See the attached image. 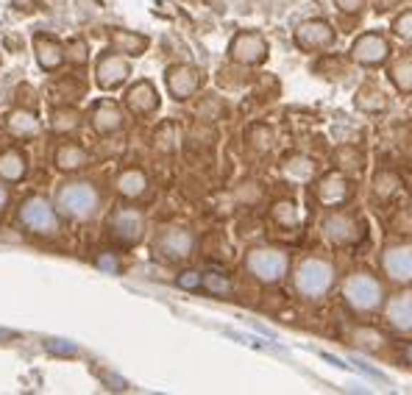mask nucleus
Returning a JSON list of instances; mask_svg holds the SVG:
<instances>
[{"label":"nucleus","mask_w":412,"mask_h":395,"mask_svg":"<svg viewBox=\"0 0 412 395\" xmlns=\"http://www.w3.org/2000/svg\"><path fill=\"white\" fill-rule=\"evenodd\" d=\"M331 284H334V267L326 259H318V256L304 259L295 270V289L304 298H312V301L321 298L331 289Z\"/></svg>","instance_id":"f257e3e1"},{"label":"nucleus","mask_w":412,"mask_h":395,"mask_svg":"<svg viewBox=\"0 0 412 395\" xmlns=\"http://www.w3.org/2000/svg\"><path fill=\"white\" fill-rule=\"evenodd\" d=\"M343 298L356 312H376L382 307V284L371 273H354L343 284Z\"/></svg>","instance_id":"f03ea898"},{"label":"nucleus","mask_w":412,"mask_h":395,"mask_svg":"<svg viewBox=\"0 0 412 395\" xmlns=\"http://www.w3.org/2000/svg\"><path fill=\"white\" fill-rule=\"evenodd\" d=\"M245 267L254 279L265 284H276L282 282L290 270V256L279 248H254L248 259H245Z\"/></svg>","instance_id":"7ed1b4c3"},{"label":"nucleus","mask_w":412,"mask_h":395,"mask_svg":"<svg viewBox=\"0 0 412 395\" xmlns=\"http://www.w3.org/2000/svg\"><path fill=\"white\" fill-rule=\"evenodd\" d=\"M59 206L70 217H89L98 209V193L89 184H67L59 193Z\"/></svg>","instance_id":"20e7f679"},{"label":"nucleus","mask_w":412,"mask_h":395,"mask_svg":"<svg viewBox=\"0 0 412 395\" xmlns=\"http://www.w3.org/2000/svg\"><path fill=\"white\" fill-rule=\"evenodd\" d=\"M334 29H331V23H326V20H304L298 29H295V45L301 48V51H309V53H315V51H324V48H331L334 45Z\"/></svg>","instance_id":"39448f33"},{"label":"nucleus","mask_w":412,"mask_h":395,"mask_svg":"<svg viewBox=\"0 0 412 395\" xmlns=\"http://www.w3.org/2000/svg\"><path fill=\"white\" fill-rule=\"evenodd\" d=\"M229 56L240 61V64H262L267 58V42L265 36L254 34V31H242L237 34L232 48H229Z\"/></svg>","instance_id":"423d86ee"},{"label":"nucleus","mask_w":412,"mask_h":395,"mask_svg":"<svg viewBox=\"0 0 412 395\" xmlns=\"http://www.w3.org/2000/svg\"><path fill=\"white\" fill-rule=\"evenodd\" d=\"M384 276L396 284L412 282V245H393L382 256Z\"/></svg>","instance_id":"0eeeda50"},{"label":"nucleus","mask_w":412,"mask_h":395,"mask_svg":"<svg viewBox=\"0 0 412 395\" xmlns=\"http://www.w3.org/2000/svg\"><path fill=\"white\" fill-rule=\"evenodd\" d=\"M351 56L354 61H359L365 67H376V64H382L384 58L390 56V42L384 39L382 34H365V36H359L354 42Z\"/></svg>","instance_id":"6e6552de"},{"label":"nucleus","mask_w":412,"mask_h":395,"mask_svg":"<svg viewBox=\"0 0 412 395\" xmlns=\"http://www.w3.org/2000/svg\"><path fill=\"white\" fill-rule=\"evenodd\" d=\"M23 223L31 231L51 234L56 228V215H53V209H51V203L45 198H31L29 203L23 206Z\"/></svg>","instance_id":"1a4fd4ad"},{"label":"nucleus","mask_w":412,"mask_h":395,"mask_svg":"<svg viewBox=\"0 0 412 395\" xmlns=\"http://www.w3.org/2000/svg\"><path fill=\"white\" fill-rule=\"evenodd\" d=\"M324 234L326 240H331L334 245H351L359 240V226L356 220L343 215V212H334L324 220Z\"/></svg>","instance_id":"9d476101"},{"label":"nucleus","mask_w":412,"mask_h":395,"mask_svg":"<svg viewBox=\"0 0 412 395\" xmlns=\"http://www.w3.org/2000/svg\"><path fill=\"white\" fill-rule=\"evenodd\" d=\"M315 195H318V200L324 206H340V203H346V198L351 195V184H349L346 175L329 173V175L321 178V184L315 187Z\"/></svg>","instance_id":"9b49d317"},{"label":"nucleus","mask_w":412,"mask_h":395,"mask_svg":"<svg viewBox=\"0 0 412 395\" xmlns=\"http://www.w3.org/2000/svg\"><path fill=\"white\" fill-rule=\"evenodd\" d=\"M168 86H170V92L176 95L178 101H184V98H190V95L201 86V73H198L195 67H187V64L170 67V73H168Z\"/></svg>","instance_id":"f8f14e48"},{"label":"nucleus","mask_w":412,"mask_h":395,"mask_svg":"<svg viewBox=\"0 0 412 395\" xmlns=\"http://www.w3.org/2000/svg\"><path fill=\"white\" fill-rule=\"evenodd\" d=\"M156 248H159V254L165 256V259H184L192 251V234H187L181 228H170V231H165L159 237Z\"/></svg>","instance_id":"ddd939ff"},{"label":"nucleus","mask_w":412,"mask_h":395,"mask_svg":"<svg viewBox=\"0 0 412 395\" xmlns=\"http://www.w3.org/2000/svg\"><path fill=\"white\" fill-rule=\"evenodd\" d=\"M143 228H145L143 215L134 212V209H123L112 217V231H115L120 242H137L143 237Z\"/></svg>","instance_id":"4468645a"},{"label":"nucleus","mask_w":412,"mask_h":395,"mask_svg":"<svg viewBox=\"0 0 412 395\" xmlns=\"http://www.w3.org/2000/svg\"><path fill=\"white\" fill-rule=\"evenodd\" d=\"M384 314L396 332H412V292L393 295L390 304L384 307Z\"/></svg>","instance_id":"2eb2a0df"},{"label":"nucleus","mask_w":412,"mask_h":395,"mask_svg":"<svg viewBox=\"0 0 412 395\" xmlns=\"http://www.w3.org/2000/svg\"><path fill=\"white\" fill-rule=\"evenodd\" d=\"M125 76H128V64L118 56H106L98 64V84L103 86V89L120 86L125 81Z\"/></svg>","instance_id":"dca6fc26"},{"label":"nucleus","mask_w":412,"mask_h":395,"mask_svg":"<svg viewBox=\"0 0 412 395\" xmlns=\"http://www.w3.org/2000/svg\"><path fill=\"white\" fill-rule=\"evenodd\" d=\"M128 106L134 109V112H140V114H148V112H153L156 106H159V98H156V89L150 84H137L131 92H128Z\"/></svg>","instance_id":"f3484780"},{"label":"nucleus","mask_w":412,"mask_h":395,"mask_svg":"<svg viewBox=\"0 0 412 395\" xmlns=\"http://www.w3.org/2000/svg\"><path fill=\"white\" fill-rule=\"evenodd\" d=\"M145 187H148V181L140 170H125V173L118 178V190L125 198H140L145 193Z\"/></svg>","instance_id":"a211bd4d"},{"label":"nucleus","mask_w":412,"mask_h":395,"mask_svg":"<svg viewBox=\"0 0 412 395\" xmlns=\"http://www.w3.org/2000/svg\"><path fill=\"white\" fill-rule=\"evenodd\" d=\"M390 78H393V84L398 86L401 92H412V56H404L398 58L393 67H390Z\"/></svg>","instance_id":"6ab92c4d"},{"label":"nucleus","mask_w":412,"mask_h":395,"mask_svg":"<svg viewBox=\"0 0 412 395\" xmlns=\"http://www.w3.org/2000/svg\"><path fill=\"white\" fill-rule=\"evenodd\" d=\"M312 173H315V165L307 156H290L287 165H284V175L293 178V181H309Z\"/></svg>","instance_id":"aec40b11"},{"label":"nucleus","mask_w":412,"mask_h":395,"mask_svg":"<svg viewBox=\"0 0 412 395\" xmlns=\"http://www.w3.org/2000/svg\"><path fill=\"white\" fill-rule=\"evenodd\" d=\"M92 120H95V128L103 131V134H106V131H118L120 128V112L115 109V106H109V103L98 106Z\"/></svg>","instance_id":"412c9836"},{"label":"nucleus","mask_w":412,"mask_h":395,"mask_svg":"<svg viewBox=\"0 0 412 395\" xmlns=\"http://www.w3.org/2000/svg\"><path fill=\"white\" fill-rule=\"evenodd\" d=\"M148 39L143 36H134V34H125V31H118L115 34V48H120L123 53H131V56H140L145 51Z\"/></svg>","instance_id":"4be33fe9"},{"label":"nucleus","mask_w":412,"mask_h":395,"mask_svg":"<svg viewBox=\"0 0 412 395\" xmlns=\"http://www.w3.org/2000/svg\"><path fill=\"white\" fill-rule=\"evenodd\" d=\"M87 165V153L76 145H67L59 150V168L64 170H76V168H84Z\"/></svg>","instance_id":"5701e85b"},{"label":"nucleus","mask_w":412,"mask_h":395,"mask_svg":"<svg viewBox=\"0 0 412 395\" xmlns=\"http://www.w3.org/2000/svg\"><path fill=\"white\" fill-rule=\"evenodd\" d=\"M273 220L279 226H295L298 223V209H295L293 200H279L273 206Z\"/></svg>","instance_id":"b1692460"},{"label":"nucleus","mask_w":412,"mask_h":395,"mask_svg":"<svg viewBox=\"0 0 412 395\" xmlns=\"http://www.w3.org/2000/svg\"><path fill=\"white\" fill-rule=\"evenodd\" d=\"M23 159L17 156V153H6V156H0V173L6 175V178H20L23 175Z\"/></svg>","instance_id":"393cba45"},{"label":"nucleus","mask_w":412,"mask_h":395,"mask_svg":"<svg viewBox=\"0 0 412 395\" xmlns=\"http://www.w3.org/2000/svg\"><path fill=\"white\" fill-rule=\"evenodd\" d=\"M39 61H42L45 67L61 64V48L56 42H39Z\"/></svg>","instance_id":"a878e982"},{"label":"nucleus","mask_w":412,"mask_h":395,"mask_svg":"<svg viewBox=\"0 0 412 395\" xmlns=\"http://www.w3.org/2000/svg\"><path fill=\"white\" fill-rule=\"evenodd\" d=\"M204 287L209 289V292H215V295H229V292H232V284H229V279H223L220 273H206Z\"/></svg>","instance_id":"bb28decb"},{"label":"nucleus","mask_w":412,"mask_h":395,"mask_svg":"<svg viewBox=\"0 0 412 395\" xmlns=\"http://www.w3.org/2000/svg\"><path fill=\"white\" fill-rule=\"evenodd\" d=\"M393 34L401 36L404 42H412V11H404V14L393 23Z\"/></svg>","instance_id":"cd10ccee"},{"label":"nucleus","mask_w":412,"mask_h":395,"mask_svg":"<svg viewBox=\"0 0 412 395\" xmlns=\"http://www.w3.org/2000/svg\"><path fill=\"white\" fill-rule=\"evenodd\" d=\"M396 187H398V178H396V175H387V173L376 181V193H379V195H393Z\"/></svg>","instance_id":"c85d7f7f"},{"label":"nucleus","mask_w":412,"mask_h":395,"mask_svg":"<svg viewBox=\"0 0 412 395\" xmlns=\"http://www.w3.org/2000/svg\"><path fill=\"white\" fill-rule=\"evenodd\" d=\"M11 128L14 131H29V134H34L36 131V123H34V117L31 114H14V123H11Z\"/></svg>","instance_id":"c756f323"},{"label":"nucleus","mask_w":412,"mask_h":395,"mask_svg":"<svg viewBox=\"0 0 412 395\" xmlns=\"http://www.w3.org/2000/svg\"><path fill=\"white\" fill-rule=\"evenodd\" d=\"M356 339H359L362 348H379V345H382V337H379L376 332H359Z\"/></svg>","instance_id":"7c9ffc66"},{"label":"nucleus","mask_w":412,"mask_h":395,"mask_svg":"<svg viewBox=\"0 0 412 395\" xmlns=\"http://www.w3.org/2000/svg\"><path fill=\"white\" fill-rule=\"evenodd\" d=\"M334 6H337L343 14H356V11H362L365 0H334Z\"/></svg>","instance_id":"2f4dec72"},{"label":"nucleus","mask_w":412,"mask_h":395,"mask_svg":"<svg viewBox=\"0 0 412 395\" xmlns=\"http://www.w3.org/2000/svg\"><path fill=\"white\" fill-rule=\"evenodd\" d=\"M178 284H181L184 289H195L198 284H204V279H201L198 273H181V279H178Z\"/></svg>","instance_id":"473e14b6"},{"label":"nucleus","mask_w":412,"mask_h":395,"mask_svg":"<svg viewBox=\"0 0 412 395\" xmlns=\"http://www.w3.org/2000/svg\"><path fill=\"white\" fill-rule=\"evenodd\" d=\"M6 198H9V195H6V190H3V187H0V209H3V206H6Z\"/></svg>","instance_id":"72a5a7b5"},{"label":"nucleus","mask_w":412,"mask_h":395,"mask_svg":"<svg viewBox=\"0 0 412 395\" xmlns=\"http://www.w3.org/2000/svg\"><path fill=\"white\" fill-rule=\"evenodd\" d=\"M404 356H407V362H412V345L407 348V351H404Z\"/></svg>","instance_id":"f704fd0d"}]
</instances>
